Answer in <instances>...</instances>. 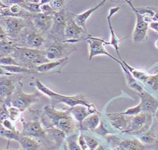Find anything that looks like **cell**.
Here are the masks:
<instances>
[{
  "mask_svg": "<svg viewBox=\"0 0 158 150\" xmlns=\"http://www.w3.org/2000/svg\"><path fill=\"white\" fill-rule=\"evenodd\" d=\"M41 121L44 128L56 127L64 132L66 136L75 133L79 130L78 124L68 109L57 110L54 106H45L44 107Z\"/></svg>",
  "mask_w": 158,
  "mask_h": 150,
  "instance_id": "cell-1",
  "label": "cell"
},
{
  "mask_svg": "<svg viewBox=\"0 0 158 150\" xmlns=\"http://www.w3.org/2000/svg\"><path fill=\"white\" fill-rule=\"evenodd\" d=\"M11 56L19 61L22 66L34 68L39 65L49 62L45 56L44 50L16 47Z\"/></svg>",
  "mask_w": 158,
  "mask_h": 150,
  "instance_id": "cell-2",
  "label": "cell"
},
{
  "mask_svg": "<svg viewBox=\"0 0 158 150\" xmlns=\"http://www.w3.org/2000/svg\"><path fill=\"white\" fill-rule=\"evenodd\" d=\"M43 95L40 92H35L34 93H26L22 90V83L19 81L14 92L8 99L4 101V103L7 107H14L21 112H23L33 104L38 102Z\"/></svg>",
  "mask_w": 158,
  "mask_h": 150,
  "instance_id": "cell-3",
  "label": "cell"
},
{
  "mask_svg": "<svg viewBox=\"0 0 158 150\" xmlns=\"http://www.w3.org/2000/svg\"><path fill=\"white\" fill-rule=\"evenodd\" d=\"M153 115L141 112L135 116H132L127 129L122 134L138 137L145 133L152 126Z\"/></svg>",
  "mask_w": 158,
  "mask_h": 150,
  "instance_id": "cell-4",
  "label": "cell"
},
{
  "mask_svg": "<svg viewBox=\"0 0 158 150\" xmlns=\"http://www.w3.org/2000/svg\"><path fill=\"white\" fill-rule=\"evenodd\" d=\"M44 50L47 59L52 61L68 58L71 54L77 50V47L73 44L66 43L63 40L50 43Z\"/></svg>",
  "mask_w": 158,
  "mask_h": 150,
  "instance_id": "cell-5",
  "label": "cell"
},
{
  "mask_svg": "<svg viewBox=\"0 0 158 150\" xmlns=\"http://www.w3.org/2000/svg\"><path fill=\"white\" fill-rule=\"evenodd\" d=\"M0 26L11 40L16 39L28 26L26 19L17 17H0Z\"/></svg>",
  "mask_w": 158,
  "mask_h": 150,
  "instance_id": "cell-6",
  "label": "cell"
},
{
  "mask_svg": "<svg viewBox=\"0 0 158 150\" xmlns=\"http://www.w3.org/2000/svg\"><path fill=\"white\" fill-rule=\"evenodd\" d=\"M112 150H147L150 147L143 144L138 139H122L112 134L105 137Z\"/></svg>",
  "mask_w": 158,
  "mask_h": 150,
  "instance_id": "cell-7",
  "label": "cell"
},
{
  "mask_svg": "<svg viewBox=\"0 0 158 150\" xmlns=\"http://www.w3.org/2000/svg\"><path fill=\"white\" fill-rule=\"evenodd\" d=\"M83 40H85L87 42L89 46V60L91 61L96 56L98 55H105L109 57L112 59L116 62H117L118 64L122 63V61L118 60L117 58H115L113 55L109 53L105 47V45H107L108 43L102 38H96L89 35L88 37L83 38Z\"/></svg>",
  "mask_w": 158,
  "mask_h": 150,
  "instance_id": "cell-8",
  "label": "cell"
},
{
  "mask_svg": "<svg viewBox=\"0 0 158 150\" xmlns=\"http://www.w3.org/2000/svg\"><path fill=\"white\" fill-rule=\"evenodd\" d=\"M69 15H70V12L64 8L61 11L56 12L55 15L54 16L53 24L49 30V34L53 38L54 42L65 40L64 28H65L66 21Z\"/></svg>",
  "mask_w": 158,
  "mask_h": 150,
  "instance_id": "cell-9",
  "label": "cell"
},
{
  "mask_svg": "<svg viewBox=\"0 0 158 150\" xmlns=\"http://www.w3.org/2000/svg\"><path fill=\"white\" fill-rule=\"evenodd\" d=\"M81 34H87L89 35L87 30H85L76 23L73 19V14L70 13L64 28V37H65L64 41L71 44L77 43L83 40V38H81Z\"/></svg>",
  "mask_w": 158,
  "mask_h": 150,
  "instance_id": "cell-10",
  "label": "cell"
},
{
  "mask_svg": "<svg viewBox=\"0 0 158 150\" xmlns=\"http://www.w3.org/2000/svg\"><path fill=\"white\" fill-rule=\"evenodd\" d=\"M21 121L23 125V130L21 132V135L38 139L47 137L46 130L42 125L40 120H33L30 121H25L23 119H22Z\"/></svg>",
  "mask_w": 158,
  "mask_h": 150,
  "instance_id": "cell-11",
  "label": "cell"
},
{
  "mask_svg": "<svg viewBox=\"0 0 158 150\" xmlns=\"http://www.w3.org/2000/svg\"><path fill=\"white\" fill-rule=\"evenodd\" d=\"M45 39H44L43 34L35 30H28L24 33L23 38L21 40V43L17 46L23 47L30 49H36L41 47L44 44Z\"/></svg>",
  "mask_w": 158,
  "mask_h": 150,
  "instance_id": "cell-12",
  "label": "cell"
},
{
  "mask_svg": "<svg viewBox=\"0 0 158 150\" xmlns=\"http://www.w3.org/2000/svg\"><path fill=\"white\" fill-rule=\"evenodd\" d=\"M51 99L54 103H62V104H66L70 108L77 105H83L88 107H95L93 104L88 102L84 95L82 94H78L74 96H66L56 92L55 96Z\"/></svg>",
  "mask_w": 158,
  "mask_h": 150,
  "instance_id": "cell-13",
  "label": "cell"
},
{
  "mask_svg": "<svg viewBox=\"0 0 158 150\" xmlns=\"http://www.w3.org/2000/svg\"><path fill=\"white\" fill-rule=\"evenodd\" d=\"M131 9L134 12L136 16V22H135V28L132 34L133 42V43H139L148 39V30L149 29V24L145 22L143 16L136 11H135L132 7H131Z\"/></svg>",
  "mask_w": 158,
  "mask_h": 150,
  "instance_id": "cell-14",
  "label": "cell"
},
{
  "mask_svg": "<svg viewBox=\"0 0 158 150\" xmlns=\"http://www.w3.org/2000/svg\"><path fill=\"white\" fill-rule=\"evenodd\" d=\"M15 75L0 76V97L6 101L14 92L19 80Z\"/></svg>",
  "mask_w": 158,
  "mask_h": 150,
  "instance_id": "cell-15",
  "label": "cell"
},
{
  "mask_svg": "<svg viewBox=\"0 0 158 150\" xmlns=\"http://www.w3.org/2000/svg\"><path fill=\"white\" fill-rule=\"evenodd\" d=\"M106 118L111 126L118 130L121 133L127 129L132 116L123 115L121 113H107Z\"/></svg>",
  "mask_w": 158,
  "mask_h": 150,
  "instance_id": "cell-16",
  "label": "cell"
},
{
  "mask_svg": "<svg viewBox=\"0 0 158 150\" xmlns=\"http://www.w3.org/2000/svg\"><path fill=\"white\" fill-rule=\"evenodd\" d=\"M31 20L35 30L40 33L44 34L50 30L53 24L54 16L39 13L33 14L31 17Z\"/></svg>",
  "mask_w": 158,
  "mask_h": 150,
  "instance_id": "cell-17",
  "label": "cell"
},
{
  "mask_svg": "<svg viewBox=\"0 0 158 150\" xmlns=\"http://www.w3.org/2000/svg\"><path fill=\"white\" fill-rule=\"evenodd\" d=\"M69 113L72 116V117L76 120L80 128L81 124L84 120L87 118L88 116L93 114H100L95 106L93 107H88L83 105H77L73 107H71L68 109Z\"/></svg>",
  "mask_w": 158,
  "mask_h": 150,
  "instance_id": "cell-18",
  "label": "cell"
},
{
  "mask_svg": "<svg viewBox=\"0 0 158 150\" xmlns=\"http://www.w3.org/2000/svg\"><path fill=\"white\" fill-rule=\"evenodd\" d=\"M138 95L140 99V104L141 106L142 112L154 115L158 109V100L146 90H143Z\"/></svg>",
  "mask_w": 158,
  "mask_h": 150,
  "instance_id": "cell-19",
  "label": "cell"
},
{
  "mask_svg": "<svg viewBox=\"0 0 158 150\" xmlns=\"http://www.w3.org/2000/svg\"><path fill=\"white\" fill-rule=\"evenodd\" d=\"M68 62V58L63 59L49 61L48 63H43V64L39 65L34 68L36 73H61V71L65 66Z\"/></svg>",
  "mask_w": 158,
  "mask_h": 150,
  "instance_id": "cell-20",
  "label": "cell"
},
{
  "mask_svg": "<svg viewBox=\"0 0 158 150\" xmlns=\"http://www.w3.org/2000/svg\"><path fill=\"white\" fill-rule=\"evenodd\" d=\"M119 10H120V7L118 6L112 7V8H110V10H109V13H108L107 18L108 26L110 31V41L108 43V45L112 46L114 48L116 52H117V55L118 56V58H119V60L122 61V59L119 52V47H118V45H119L121 41H122L123 40H120V39L116 35L114 30L112 24V21H111V18H112V16L114 15L116 13H117Z\"/></svg>",
  "mask_w": 158,
  "mask_h": 150,
  "instance_id": "cell-21",
  "label": "cell"
},
{
  "mask_svg": "<svg viewBox=\"0 0 158 150\" xmlns=\"http://www.w3.org/2000/svg\"><path fill=\"white\" fill-rule=\"evenodd\" d=\"M136 137L138 140H140L143 144L146 145V146H155L157 143L158 133L156 124L154 120H153L152 126L150 128L148 131Z\"/></svg>",
  "mask_w": 158,
  "mask_h": 150,
  "instance_id": "cell-22",
  "label": "cell"
},
{
  "mask_svg": "<svg viewBox=\"0 0 158 150\" xmlns=\"http://www.w3.org/2000/svg\"><path fill=\"white\" fill-rule=\"evenodd\" d=\"M23 150H43V144L42 141L35 137L20 135L18 141Z\"/></svg>",
  "mask_w": 158,
  "mask_h": 150,
  "instance_id": "cell-23",
  "label": "cell"
},
{
  "mask_svg": "<svg viewBox=\"0 0 158 150\" xmlns=\"http://www.w3.org/2000/svg\"><path fill=\"white\" fill-rule=\"evenodd\" d=\"M107 2L106 0H102L100 3L98 4L95 6L93 7V8H90L85 11L83 12L80 14H73V19L74 21L76 22V23L77 24L78 26L81 27L83 28L85 30H87L86 29V22H87L88 19L90 18V16L95 12L97 11L99 8H100L101 6L105 5V2Z\"/></svg>",
  "mask_w": 158,
  "mask_h": 150,
  "instance_id": "cell-24",
  "label": "cell"
},
{
  "mask_svg": "<svg viewBox=\"0 0 158 150\" xmlns=\"http://www.w3.org/2000/svg\"><path fill=\"white\" fill-rule=\"evenodd\" d=\"M100 121V114L95 113V114H91L83 120L81 127L79 128V130L93 132L99 126Z\"/></svg>",
  "mask_w": 158,
  "mask_h": 150,
  "instance_id": "cell-25",
  "label": "cell"
},
{
  "mask_svg": "<svg viewBox=\"0 0 158 150\" xmlns=\"http://www.w3.org/2000/svg\"><path fill=\"white\" fill-rule=\"evenodd\" d=\"M45 130L47 137L54 142L56 149H59L61 144L66 138V134L56 127H49L48 128H45Z\"/></svg>",
  "mask_w": 158,
  "mask_h": 150,
  "instance_id": "cell-26",
  "label": "cell"
},
{
  "mask_svg": "<svg viewBox=\"0 0 158 150\" xmlns=\"http://www.w3.org/2000/svg\"><path fill=\"white\" fill-rule=\"evenodd\" d=\"M49 0H40V1H26V0H20L19 4L25 10L28 11L30 14H36L41 13L40 5L48 3Z\"/></svg>",
  "mask_w": 158,
  "mask_h": 150,
  "instance_id": "cell-27",
  "label": "cell"
},
{
  "mask_svg": "<svg viewBox=\"0 0 158 150\" xmlns=\"http://www.w3.org/2000/svg\"><path fill=\"white\" fill-rule=\"evenodd\" d=\"M120 66L121 67H122V70L123 71V73H124L125 75V78H126V80H127V85L131 89L134 90L135 92H136L137 95L139 94L140 92H142L143 90H145V87H143V86L140 84L139 82H138L134 78H133V76L131 75V73L128 71L127 68H126V66L123 64L122 62L120 64Z\"/></svg>",
  "mask_w": 158,
  "mask_h": 150,
  "instance_id": "cell-28",
  "label": "cell"
},
{
  "mask_svg": "<svg viewBox=\"0 0 158 150\" xmlns=\"http://www.w3.org/2000/svg\"><path fill=\"white\" fill-rule=\"evenodd\" d=\"M16 47V42L8 38L0 41V52L2 55L12 56Z\"/></svg>",
  "mask_w": 158,
  "mask_h": 150,
  "instance_id": "cell-29",
  "label": "cell"
},
{
  "mask_svg": "<svg viewBox=\"0 0 158 150\" xmlns=\"http://www.w3.org/2000/svg\"><path fill=\"white\" fill-rule=\"evenodd\" d=\"M1 67L6 71L7 73L12 75L26 74V73H36L34 68H28L22 66H1Z\"/></svg>",
  "mask_w": 158,
  "mask_h": 150,
  "instance_id": "cell-30",
  "label": "cell"
},
{
  "mask_svg": "<svg viewBox=\"0 0 158 150\" xmlns=\"http://www.w3.org/2000/svg\"><path fill=\"white\" fill-rule=\"evenodd\" d=\"M142 85L148 92H149V90L158 92V73L156 74L148 73L147 78L142 83Z\"/></svg>",
  "mask_w": 158,
  "mask_h": 150,
  "instance_id": "cell-31",
  "label": "cell"
},
{
  "mask_svg": "<svg viewBox=\"0 0 158 150\" xmlns=\"http://www.w3.org/2000/svg\"><path fill=\"white\" fill-rule=\"evenodd\" d=\"M79 133L67 135L65 138V147L66 150H82L78 144Z\"/></svg>",
  "mask_w": 158,
  "mask_h": 150,
  "instance_id": "cell-32",
  "label": "cell"
},
{
  "mask_svg": "<svg viewBox=\"0 0 158 150\" xmlns=\"http://www.w3.org/2000/svg\"><path fill=\"white\" fill-rule=\"evenodd\" d=\"M21 132L19 131H13V130H9L4 128L0 123V136L6 138L11 141V140H15V141H19Z\"/></svg>",
  "mask_w": 158,
  "mask_h": 150,
  "instance_id": "cell-33",
  "label": "cell"
},
{
  "mask_svg": "<svg viewBox=\"0 0 158 150\" xmlns=\"http://www.w3.org/2000/svg\"><path fill=\"white\" fill-rule=\"evenodd\" d=\"M21 66L16 59L11 56L2 55L0 56V66Z\"/></svg>",
  "mask_w": 158,
  "mask_h": 150,
  "instance_id": "cell-34",
  "label": "cell"
},
{
  "mask_svg": "<svg viewBox=\"0 0 158 150\" xmlns=\"http://www.w3.org/2000/svg\"><path fill=\"white\" fill-rule=\"evenodd\" d=\"M8 108V112H9V119L11 120L14 124H16L19 120H21L23 119H21V111L19 110L16 108L14 107H7Z\"/></svg>",
  "mask_w": 158,
  "mask_h": 150,
  "instance_id": "cell-35",
  "label": "cell"
},
{
  "mask_svg": "<svg viewBox=\"0 0 158 150\" xmlns=\"http://www.w3.org/2000/svg\"><path fill=\"white\" fill-rule=\"evenodd\" d=\"M83 137L89 150H95L100 144L98 140H96L94 137L90 136V135L83 134Z\"/></svg>",
  "mask_w": 158,
  "mask_h": 150,
  "instance_id": "cell-36",
  "label": "cell"
},
{
  "mask_svg": "<svg viewBox=\"0 0 158 150\" xmlns=\"http://www.w3.org/2000/svg\"><path fill=\"white\" fill-rule=\"evenodd\" d=\"M141 112H142L141 106H140V104L139 103V104H138L137 106H135V107L128 108V109L124 111L120 112V113L123 115L128 116H135L139 114Z\"/></svg>",
  "mask_w": 158,
  "mask_h": 150,
  "instance_id": "cell-37",
  "label": "cell"
},
{
  "mask_svg": "<svg viewBox=\"0 0 158 150\" xmlns=\"http://www.w3.org/2000/svg\"><path fill=\"white\" fill-rule=\"evenodd\" d=\"M64 0H49V4L55 12H59L64 8Z\"/></svg>",
  "mask_w": 158,
  "mask_h": 150,
  "instance_id": "cell-38",
  "label": "cell"
},
{
  "mask_svg": "<svg viewBox=\"0 0 158 150\" xmlns=\"http://www.w3.org/2000/svg\"><path fill=\"white\" fill-rule=\"evenodd\" d=\"M93 132H95V133L100 135V136L104 137H106L107 136H108L109 135L112 134L110 130H107V128H106V127L105 126V124H104V123L102 120H101L100 124L99 125V126Z\"/></svg>",
  "mask_w": 158,
  "mask_h": 150,
  "instance_id": "cell-39",
  "label": "cell"
},
{
  "mask_svg": "<svg viewBox=\"0 0 158 150\" xmlns=\"http://www.w3.org/2000/svg\"><path fill=\"white\" fill-rule=\"evenodd\" d=\"M40 11L42 14H45V15H48V16H54L56 13V12L54 11L53 9H52V7L49 4V2L40 5Z\"/></svg>",
  "mask_w": 158,
  "mask_h": 150,
  "instance_id": "cell-40",
  "label": "cell"
},
{
  "mask_svg": "<svg viewBox=\"0 0 158 150\" xmlns=\"http://www.w3.org/2000/svg\"><path fill=\"white\" fill-rule=\"evenodd\" d=\"M1 124L4 128H7V129L13 130V131H18V130H16V127H15L14 123L11 120H10L9 119H6L4 120L1 123Z\"/></svg>",
  "mask_w": 158,
  "mask_h": 150,
  "instance_id": "cell-41",
  "label": "cell"
},
{
  "mask_svg": "<svg viewBox=\"0 0 158 150\" xmlns=\"http://www.w3.org/2000/svg\"><path fill=\"white\" fill-rule=\"evenodd\" d=\"M149 28L152 29V30H154L158 33V22H151V23L149 24Z\"/></svg>",
  "mask_w": 158,
  "mask_h": 150,
  "instance_id": "cell-42",
  "label": "cell"
},
{
  "mask_svg": "<svg viewBox=\"0 0 158 150\" xmlns=\"http://www.w3.org/2000/svg\"><path fill=\"white\" fill-rule=\"evenodd\" d=\"M6 38H8V37H7L6 34L4 30V29L2 28V27L0 26V41L5 40Z\"/></svg>",
  "mask_w": 158,
  "mask_h": 150,
  "instance_id": "cell-43",
  "label": "cell"
},
{
  "mask_svg": "<svg viewBox=\"0 0 158 150\" xmlns=\"http://www.w3.org/2000/svg\"><path fill=\"white\" fill-rule=\"evenodd\" d=\"M153 120H154L155 124H156L157 129V133H158V109H157L156 111H155L154 115H153ZM157 143H158V140H157Z\"/></svg>",
  "mask_w": 158,
  "mask_h": 150,
  "instance_id": "cell-44",
  "label": "cell"
},
{
  "mask_svg": "<svg viewBox=\"0 0 158 150\" xmlns=\"http://www.w3.org/2000/svg\"><path fill=\"white\" fill-rule=\"evenodd\" d=\"M2 75H16L10 74V73H7L6 71L3 69V68H2L1 66H0V76H2Z\"/></svg>",
  "mask_w": 158,
  "mask_h": 150,
  "instance_id": "cell-45",
  "label": "cell"
},
{
  "mask_svg": "<svg viewBox=\"0 0 158 150\" xmlns=\"http://www.w3.org/2000/svg\"><path fill=\"white\" fill-rule=\"evenodd\" d=\"M95 150H109V149L107 148V147L105 146V145L99 144L98 147Z\"/></svg>",
  "mask_w": 158,
  "mask_h": 150,
  "instance_id": "cell-46",
  "label": "cell"
},
{
  "mask_svg": "<svg viewBox=\"0 0 158 150\" xmlns=\"http://www.w3.org/2000/svg\"><path fill=\"white\" fill-rule=\"evenodd\" d=\"M0 150H14V149H9V147H6V148H0ZM19 150H23V149H20Z\"/></svg>",
  "mask_w": 158,
  "mask_h": 150,
  "instance_id": "cell-47",
  "label": "cell"
},
{
  "mask_svg": "<svg viewBox=\"0 0 158 150\" xmlns=\"http://www.w3.org/2000/svg\"><path fill=\"white\" fill-rule=\"evenodd\" d=\"M155 48L158 50V40H157L155 42Z\"/></svg>",
  "mask_w": 158,
  "mask_h": 150,
  "instance_id": "cell-48",
  "label": "cell"
},
{
  "mask_svg": "<svg viewBox=\"0 0 158 150\" xmlns=\"http://www.w3.org/2000/svg\"><path fill=\"white\" fill-rule=\"evenodd\" d=\"M155 146H157V147H156V149H157V150H158V144L155 145Z\"/></svg>",
  "mask_w": 158,
  "mask_h": 150,
  "instance_id": "cell-49",
  "label": "cell"
},
{
  "mask_svg": "<svg viewBox=\"0 0 158 150\" xmlns=\"http://www.w3.org/2000/svg\"><path fill=\"white\" fill-rule=\"evenodd\" d=\"M148 150H157L156 149H148Z\"/></svg>",
  "mask_w": 158,
  "mask_h": 150,
  "instance_id": "cell-50",
  "label": "cell"
},
{
  "mask_svg": "<svg viewBox=\"0 0 158 150\" xmlns=\"http://www.w3.org/2000/svg\"><path fill=\"white\" fill-rule=\"evenodd\" d=\"M55 150H59V149H56Z\"/></svg>",
  "mask_w": 158,
  "mask_h": 150,
  "instance_id": "cell-51",
  "label": "cell"
},
{
  "mask_svg": "<svg viewBox=\"0 0 158 150\" xmlns=\"http://www.w3.org/2000/svg\"><path fill=\"white\" fill-rule=\"evenodd\" d=\"M157 144H158V143H157Z\"/></svg>",
  "mask_w": 158,
  "mask_h": 150,
  "instance_id": "cell-52",
  "label": "cell"
},
{
  "mask_svg": "<svg viewBox=\"0 0 158 150\" xmlns=\"http://www.w3.org/2000/svg\"><path fill=\"white\" fill-rule=\"evenodd\" d=\"M157 93H158V92H157Z\"/></svg>",
  "mask_w": 158,
  "mask_h": 150,
  "instance_id": "cell-53",
  "label": "cell"
}]
</instances>
